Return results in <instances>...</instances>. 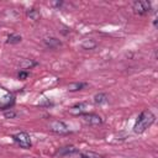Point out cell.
Returning <instances> with one entry per match:
<instances>
[{"label": "cell", "mask_w": 158, "mask_h": 158, "mask_svg": "<svg viewBox=\"0 0 158 158\" xmlns=\"http://www.w3.org/2000/svg\"><path fill=\"white\" fill-rule=\"evenodd\" d=\"M154 120H156V116H154V114H153L151 110H144V111H142V112L138 115V117H137V120H136V123H135V126H133L135 133H143L147 128H149V127L153 125Z\"/></svg>", "instance_id": "cell-1"}, {"label": "cell", "mask_w": 158, "mask_h": 158, "mask_svg": "<svg viewBox=\"0 0 158 158\" xmlns=\"http://www.w3.org/2000/svg\"><path fill=\"white\" fill-rule=\"evenodd\" d=\"M12 139L21 147V148H25V149H28L32 143H31V138L28 136L27 132H17L12 136Z\"/></svg>", "instance_id": "cell-2"}, {"label": "cell", "mask_w": 158, "mask_h": 158, "mask_svg": "<svg viewBox=\"0 0 158 158\" xmlns=\"http://www.w3.org/2000/svg\"><path fill=\"white\" fill-rule=\"evenodd\" d=\"M132 9L135 11V14H138V15H146L151 11L152 9V5L149 1L147 0H137L132 4Z\"/></svg>", "instance_id": "cell-3"}, {"label": "cell", "mask_w": 158, "mask_h": 158, "mask_svg": "<svg viewBox=\"0 0 158 158\" xmlns=\"http://www.w3.org/2000/svg\"><path fill=\"white\" fill-rule=\"evenodd\" d=\"M49 130L52 132H56V133H59V135H68L72 131L69 130V127L63 122V121H59V120H53L49 122L48 125Z\"/></svg>", "instance_id": "cell-4"}, {"label": "cell", "mask_w": 158, "mask_h": 158, "mask_svg": "<svg viewBox=\"0 0 158 158\" xmlns=\"http://www.w3.org/2000/svg\"><path fill=\"white\" fill-rule=\"evenodd\" d=\"M89 109H90V102L89 101H83V102H78V104L73 105L68 111H69L70 115L81 116V115L89 112Z\"/></svg>", "instance_id": "cell-5"}, {"label": "cell", "mask_w": 158, "mask_h": 158, "mask_svg": "<svg viewBox=\"0 0 158 158\" xmlns=\"http://www.w3.org/2000/svg\"><path fill=\"white\" fill-rule=\"evenodd\" d=\"M81 118L85 123H88L90 126H100L102 123L101 116H99L96 114H93V112H86V114L81 115Z\"/></svg>", "instance_id": "cell-6"}, {"label": "cell", "mask_w": 158, "mask_h": 158, "mask_svg": "<svg viewBox=\"0 0 158 158\" xmlns=\"http://www.w3.org/2000/svg\"><path fill=\"white\" fill-rule=\"evenodd\" d=\"M68 158H104V157L99 153H95V152H89V151L83 152V151L78 149L75 153L70 154Z\"/></svg>", "instance_id": "cell-7"}, {"label": "cell", "mask_w": 158, "mask_h": 158, "mask_svg": "<svg viewBox=\"0 0 158 158\" xmlns=\"http://www.w3.org/2000/svg\"><path fill=\"white\" fill-rule=\"evenodd\" d=\"M77 151H78V148L74 147V146H64V147L59 148L56 152V156H59V157H69L70 154L75 153Z\"/></svg>", "instance_id": "cell-8"}, {"label": "cell", "mask_w": 158, "mask_h": 158, "mask_svg": "<svg viewBox=\"0 0 158 158\" xmlns=\"http://www.w3.org/2000/svg\"><path fill=\"white\" fill-rule=\"evenodd\" d=\"M43 42H44L46 47L52 48V49L59 48V47L62 46V42H60L58 38H56V37H46V38L43 40Z\"/></svg>", "instance_id": "cell-9"}, {"label": "cell", "mask_w": 158, "mask_h": 158, "mask_svg": "<svg viewBox=\"0 0 158 158\" xmlns=\"http://www.w3.org/2000/svg\"><path fill=\"white\" fill-rule=\"evenodd\" d=\"M81 48L83 49H94L96 46H98V43H96V41H94L93 38H86V40H84L83 42H81Z\"/></svg>", "instance_id": "cell-10"}, {"label": "cell", "mask_w": 158, "mask_h": 158, "mask_svg": "<svg viewBox=\"0 0 158 158\" xmlns=\"http://www.w3.org/2000/svg\"><path fill=\"white\" fill-rule=\"evenodd\" d=\"M88 85V83H84V81H77V83H70L68 85V91H79L81 89H84L85 86Z\"/></svg>", "instance_id": "cell-11"}, {"label": "cell", "mask_w": 158, "mask_h": 158, "mask_svg": "<svg viewBox=\"0 0 158 158\" xmlns=\"http://www.w3.org/2000/svg\"><path fill=\"white\" fill-rule=\"evenodd\" d=\"M109 101V96L105 94V93H99L94 96V102L98 104V105H102V104H106Z\"/></svg>", "instance_id": "cell-12"}, {"label": "cell", "mask_w": 158, "mask_h": 158, "mask_svg": "<svg viewBox=\"0 0 158 158\" xmlns=\"http://www.w3.org/2000/svg\"><path fill=\"white\" fill-rule=\"evenodd\" d=\"M21 36L20 35H16V33H11L7 36V40H6V43H10V44H16V43H20L21 42Z\"/></svg>", "instance_id": "cell-13"}, {"label": "cell", "mask_w": 158, "mask_h": 158, "mask_svg": "<svg viewBox=\"0 0 158 158\" xmlns=\"http://www.w3.org/2000/svg\"><path fill=\"white\" fill-rule=\"evenodd\" d=\"M37 65V62L35 60H31V59H23L21 63H20V68L21 69H31L32 67Z\"/></svg>", "instance_id": "cell-14"}, {"label": "cell", "mask_w": 158, "mask_h": 158, "mask_svg": "<svg viewBox=\"0 0 158 158\" xmlns=\"http://www.w3.org/2000/svg\"><path fill=\"white\" fill-rule=\"evenodd\" d=\"M27 16H28L31 20L37 21V20H40L41 14H40V11L36 10V9H30V10H27Z\"/></svg>", "instance_id": "cell-15"}, {"label": "cell", "mask_w": 158, "mask_h": 158, "mask_svg": "<svg viewBox=\"0 0 158 158\" xmlns=\"http://www.w3.org/2000/svg\"><path fill=\"white\" fill-rule=\"evenodd\" d=\"M16 112L15 111H12V110H9V111H5L4 112V116L6 117V118H14V117H16Z\"/></svg>", "instance_id": "cell-16"}, {"label": "cell", "mask_w": 158, "mask_h": 158, "mask_svg": "<svg viewBox=\"0 0 158 158\" xmlns=\"http://www.w3.org/2000/svg\"><path fill=\"white\" fill-rule=\"evenodd\" d=\"M19 79H21V80H23V79H26L27 77H28V72H26V70H20V73H19Z\"/></svg>", "instance_id": "cell-17"}, {"label": "cell", "mask_w": 158, "mask_h": 158, "mask_svg": "<svg viewBox=\"0 0 158 158\" xmlns=\"http://www.w3.org/2000/svg\"><path fill=\"white\" fill-rule=\"evenodd\" d=\"M49 5L51 6H56V7H60L63 5V1H52V2H49Z\"/></svg>", "instance_id": "cell-18"}]
</instances>
